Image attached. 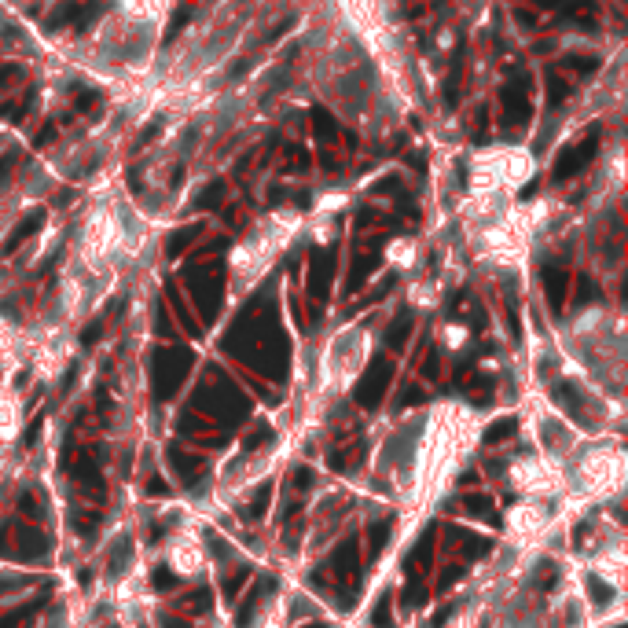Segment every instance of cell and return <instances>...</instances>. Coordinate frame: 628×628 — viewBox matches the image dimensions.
Here are the masks:
<instances>
[{"instance_id": "cell-8", "label": "cell", "mask_w": 628, "mask_h": 628, "mask_svg": "<svg viewBox=\"0 0 628 628\" xmlns=\"http://www.w3.org/2000/svg\"><path fill=\"white\" fill-rule=\"evenodd\" d=\"M537 529H544V511H540V504H522L507 515V533H515L518 540H529Z\"/></svg>"}, {"instance_id": "cell-2", "label": "cell", "mask_w": 628, "mask_h": 628, "mask_svg": "<svg viewBox=\"0 0 628 628\" xmlns=\"http://www.w3.org/2000/svg\"><path fill=\"white\" fill-rule=\"evenodd\" d=\"M537 155L526 144H489L471 155L463 202H485V206L515 202L518 191L537 177Z\"/></svg>"}, {"instance_id": "cell-1", "label": "cell", "mask_w": 628, "mask_h": 628, "mask_svg": "<svg viewBox=\"0 0 628 628\" xmlns=\"http://www.w3.org/2000/svg\"><path fill=\"white\" fill-rule=\"evenodd\" d=\"M305 228V217L298 210H276L265 214L250 232H243V239L228 254V287L232 294L254 291L265 276L272 272V265L291 250L298 232Z\"/></svg>"}, {"instance_id": "cell-4", "label": "cell", "mask_w": 628, "mask_h": 628, "mask_svg": "<svg viewBox=\"0 0 628 628\" xmlns=\"http://www.w3.org/2000/svg\"><path fill=\"white\" fill-rule=\"evenodd\" d=\"M507 478L526 496H551L562 489V471L555 456H522L518 463H511Z\"/></svg>"}, {"instance_id": "cell-10", "label": "cell", "mask_w": 628, "mask_h": 628, "mask_svg": "<svg viewBox=\"0 0 628 628\" xmlns=\"http://www.w3.org/2000/svg\"><path fill=\"white\" fill-rule=\"evenodd\" d=\"M467 338H471V331H467L463 324H449V327H445V346H449V349H463Z\"/></svg>"}, {"instance_id": "cell-5", "label": "cell", "mask_w": 628, "mask_h": 628, "mask_svg": "<svg viewBox=\"0 0 628 628\" xmlns=\"http://www.w3.org/2000/svg\"><path fill=\"white\" fill-rule=\"evenodd\" d=\"M621 478H625V460L617 449H603V452H588L581 460V471H577V482L588 489L595 496H606V493H617L621 489Z\"/></svg>"}, {"instance_id": "cell-9", "label": "cell", "mask_w": 628, "mask_h": 628, "mask_svg": "<svg viewBox=\"0 0 628 628\" xmlns=\"http://www.w3.org/2000/svg\"><path fill=\"white\" fill-rule=\"evenodd\" d=\"M415 258H419V247H415V239L397 236V239L386 243V261L393 265V269H412Z\"/></svg>"}, {"instance_id": "cell-3", "label": "cell", "mask_w": 628, "mask_h": 628, "mask_svg": "<svg viewBox=\"0 0 628 628\" xmlns=\"http://www.w3.org/2000/svg\"><path fill=\"white\" fill-rule=\"evenodd\" d=\"M371 360V335L364 327H346L331 338L327 346V357H324V375L335 382L338 390L353 386V379L368 368Z\"/></svg>"}, {"instance_id": "cell-7", "label": "cell", "mask_w": 628, "mask_h": 628, "mask_svg": "<svg viewBox=\"0 0 628 628\" xmlns=\"http://www.w3.org/2000/svg\"><path fill=\"white\" fill-rule=\"evenodd\" d=\"M166 562H169V570H173V573H180V577H195V573L202 570V562H206V551H202V544L195 537L180 533L173 544H169Z\"/></svg>"}, {"instance_id": "cell-6", "label": "cell", "mask_w": 628, "mask_h": 628, "mask_svg": "<svg viewBox=\"0 0 628 628\" xmlns=\"http://www.w3.org/2000/svg\"><path fill=\"white\" fill-rule=\"evenodd\" d=\"M177 0H114L122 19H129L136 26H151V30H162V23L169 19Z\"/></svg>"}]
</instances>
